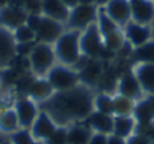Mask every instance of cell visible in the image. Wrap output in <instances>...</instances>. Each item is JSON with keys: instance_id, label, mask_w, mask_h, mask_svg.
I'll list each match as a JSON object with an SVG mask.
<instances>
[{"instance_id": "cell-40", "label": "cell", "mask_w": 154, "mask_h": 144, "mask_svg": "<svg viewBox=\"0 0 154 144\" xmlns=\"http://www.w3.org/2000/svg\"><path fill=\"white\" fill-rule=\"evenodd\" d=\"M109 2H110V0H95V5L100 6V8H103V6H106Z\"/></svg>"}, {"instance_id": "cell-44", "label": "cell", "mask_w": 154, "mask_h": 144, "mask_svg": "<svg viewBox=\"0 0 154 144\" xmlns=\"http://www.w3.org/2000/svg\"><path fill=\"white\" fill-rule=\"evenodd\" d=\"M24 2H26V0H12V3H17V5H24Z\"/></svg>"}, {"instance_id": "cell-11", "label": "cell", "mask_w": 154, "mask_h": 144, "mask_svg": "<svg viewBox=\"0 0 154 144\" xmlns=\"http://www.w3.org/2000/svg\"><path fill=\"white\" fill-rule=\"evenodd\" d=\"M56 129H57V124L53 121V118L47 112L41 111L38 114L35 123L30 127V133L36 141H45L54 133Z\"/></svg>"}, {"instance_id": "cell-45", "label": "cell", "mask_w": 154, "mask_h": 144, "mask_svg": "<svg viewBox=\"0 0 154 144\" xmlns=\"http://www.w3.org/2000/svg\"><path fill=\"white\" fill-rule=\"evenodd\" d=\"M149 29H151V35L154 37V20H152V23H151V27H149Z\"/></svg>"}, {"instance_id": "cell-6", "label": "cell", "mask_w": 154, "mask_h": 144, "mask_svg": "<svg viewBox=\"0 0 154 144\" xmlns=\"http://www.w3.org/2000/svg\"><path fill=\"white\" fill-rule=\"evenodd\" d=\"M47 81L50 82V85L53 87V90L57 91H68L77 87L79 82V73H75L74 70L66 68V67H53L48 75H47Z\"/></svg>"}, {"instance_id": "cell-20", "label": "cell", "mask_w": 154, "mask_h": 144, "mask_svg": "<svg viewBox=\"0 0 154 144\" xmlns=\"http://www.w3.org/2000/svg\"><path fill=\"white\" fill-rule=\"evenodd\" d=\"M134 118L137 123H154V96H149L134 105Z\"/></svg>"}, {"instance_id": "cell-41", "label": "cell", "mask_w": 154, "mask_h": 144, "mask_svg": "<svg viewBox=\"0 0 154 144\" xmlns=\"http://www.w3.org/2000/svg\"><path fill=\"white\" fill-rule=\"evenodd\" d=\"M11 2H12V0H0V9H3V8L9 6Z\"/></svg>"}, {"instance_id": "cell-31", "label": "cell", "mask_w": 154, "mask_h": 144, "mask_svg": "<svg viewBox=\"0 0 154 144\" xmlns=\"http://www.w3.org/2000/svg\"><path fill=\"white\" fill-rule=\"evenodd\" d=\"M14 40L17 44H21V43H32V41H36V34L26 24L17 27L14 32Z\"/></svg>"}, {"instance_id": "cell-13", "label": "cell", "mask_w": 154, "mask_h": 144, "mask_svg": "<svg viewBox=\"0 0 154 144\" xmlns=\"http://www.w3.org/2000/svg\"><path fill=\"white\" fill-rule=\"evenodd\" d=\"M131 18L137 24H151L154 20V3L152 0H130Z\"/></svg>"}, {"instance_id": "cell-26", "label": "cell", "mask_w": 154, "mask_h": 144, "mask_svg": "<svg viewBox=\"0 0 154 144\" xmlns=\"http://www.w3.org/2000/svg\"><path fill=\"white\" fill-rule=\"evenodd\" d=\"M134 61H137L139 64H154V41H148L140 47H136L133 50V56Z\"/></svg>"}, {"instance_id": "cell-18", "label": "cell", "mask_w": 154, "mask_h": 144, "mask_svg": "<svg viewBox=\"0 0 154 144\" xmlns=\"http://www.w3.org/2000/svg\"><path fill=\"white\" fill-rule=\"evenodd\" d=\"M86 124L91 129H94L97 133H103V135L113 133V118L107 114L92 111V114L86 118Z\"/></svg>"}, {"instance_id": "cell-25", "label": "cell", "mask_w": 154, "mask_h": 144, "mask_svg": "<svg viewBox=\"0 0 154 144\" xmlns=\"http://www.w3.org/2000/svg\"><path fill=\"white\" fill-rule=\"evenodd\" d=\"M20 129V121L15 109H5L0 112V130L6 133H14Z\"/></svg>"}, {"instance_id": "cell-35", "label": "cell", "mask_w": 154, "mask_h": 144, "mask_svg": "<svg viewBox=\"0 0 154 144\" xmlns=\"http://www.w3.org/2000/svg\"><path fill=\"white\" fill-rule=\"evenodd\" d=\"M41 20H42V15H35V14H27V18H26V26H29L35 34L41 24Z\"/></svg>"}, {"instance_id": "cell-37", "label": "cell", "mask_w": 154, "mask_h": 144, "mask_svg": "<svg viewBox=\"0 0 154 144\" xmlns=\"http://www.w3.org/2000/svg\"><path fill=\"white\" fill-rule=\"evenodd\" d=\"M89 144H107V135H103V133H92L91 136V141Z\"/></svg>"}, {"instance_id": "cell-9", "label": "cell", "mask_w": 154, "mask_h": 144, "mask_svg": "<svg viewBox=\"0 0 154 144\" xmlns=\"http://www.w3.org/2000/svg\"><path fill=\"white\" fill-rule=\"evenodd\" d=\"M14 109L17 112L20 127H23V129L32 127V124L35 123V120L38 117V109H36V105L33 103V100L29 99L27 96L18 97L15 100V108Z\"/></svg>"}, {"instance_id": "cell-23", "label": "cell", "mask_w": 154, "mask_h": 144, "mask_svg": "<svg viewBox=\"0 0 154 144\" xmlns=\"http://www.w3.org/2000/svg\"><path fill=\"white\" fill-rule=\"evenodd\" d=\"M118 84H119V78L116 76L113 67H104V71L97 84V88L103 93V94H112L118 90Z\"/></svg>"}, {"instance_id": "cell-42", "label": "cell", "mask_w": 154, "mask_h": 144, "mask_svg": "<svg viewBox=\"0 0 154 144\" xmlns=\"http://www.w3.org/2000/svg\"><path fill=\"white\" fill-rule=\"evenodd\" d=\"M79 5H95V0H79Z\"/></svg>"}, {"instance_id": "cell-30", "label": "cell", "mask_w": 154, "mask_h": 144, "mask_svg": "<svg viewBox=\"0 0 154 144\" xmlns=\"http://www.w3.org/2000/svg\"><path fill=\"white\" fill-rule=\"evenodd\" d=\"M94 105L97 108L98 112H103V114H113V99L109 96V94H98L95 99H94Z\"/></svg>"}, {"instance_id": "cell-28", "label": "cell", "mask_w": 154, "mask_h": 144, "mask_svg": "<svg viewBox=\"0 0 154 144\" xmlns=\"http://www.w3.org/2000/svg\"><path fill=\"white\" fill-rule=\"evenodd\" d=\"M134 111V103L131 99L124 96H116L113 99V112L116 115H130Z\"/></svg>"}, {"instance_id": "cell-5", "label": "cell", "mask_w": 154, "mask_h": 144, "mask_svg": "<svg viewBox=\"0 0 154 144\" xmlns=\"http://www.w3.org/2000/svg\"><path fill=\"white\" fill-rule=\"evenodd\" d=\"M104 47L103 37L100 34V29L95 23L88 26L80 37V52L82 55H86L92 59H98L101 50Z\"/></svg>"}, {"instance_id": "cell-8", "label": "cell", "mask_w": 154, "mask_h": 144, "mask_svg": "<svg viewBox=\"0 0 154 144\" xmlns=\"http://www.w3.org/2000/svg\"><path fill=\"white\" fill-rule=\"evenodd\" d=\"M62 34H63V26L60 21H56L50 17L42 15L41 24L36 30V41L45 43V44H54L60 38Z\"/></svg>"}, {"instance_id": "cell-17", "label": "cell", "mask_w": 154, "mask_h": 144, "mask_svg": "<svg viewBox=\"0 0 154 144\" xmlns=\"http://www.w3.org/2000/svg\"><path fill=\"white\" fill-rule=\"evenodd\" d=\"M69 11L62 0H42V14L56 21L66 23L69 17Z\"/></svg>"}, {"instance_id": "cell-1", "label": "cell", "mask_w": 154, "mask_h": 144, "mask_svg": "<svg viewBox=\"0 0 154 144\" xmlns=\"http://www.w3.org/2000/svg\"><path fill=\"white\" fill-rule=\"evenodd\" d=\"M94 96L83 87L62 91L42 102V111L47 112L56 124H68L69 121L86 120L92 114Z\"/></svg>"}, {"instance_id": "cell-12", "label": "cell", "mask_w": 154, "mask_h": 144, "mask_svg": "<svg viewBox=\"0 0 154 144\" xmlns=\"http://www.w3.org/2000/svg\"><path fill=\"white\" fill-rule=\"evenodd\" d=\"M106 14L118 24L125 26L131 18V5L130 0H110L106 5Z\"/></svg>"}, {"instance_id": "cell-36", "label": "cell", "mask_w": 154, "mask_h": 144, "mask_svg": "<svg viewBox=\"0 0 154 144\" xmlns=\"http://www.w3.org/2000/svg\"><path fill=\"white\" fill-rule=\"evenodd\" d=\"M127 144H152L146 136H142V135H131V136H128V139H127Z\"/></svg>"}, {"instance_id": "cell-33", "label": "cell", "mask_w": 154, "mask_h": 144, "mask_svg": "<svg viewBox=\"0 0 154 144\" xmlns=\"http://www.w3.org/2000/svg\"><path fill=\"white\" fill-rule=\"evenodd\" d=\"M44 144H68V129L57 127L54 133L48 139H45Z\"/></svg>"}, {"instance_id": "cell-10", "label": "cell", "mask_w": 154, "mask_h": 144, "mask_svg": "<svg viewBox=\"0 0 154 144\" xmlns=\"http://www.w3.org/2000/svg\"><path fill=\"white\" fill-rule=\"evenodd\" d=\"M15 46L17 43L14 40V34L9 29L0 26V68L11 65V62L17 56Z\"/></svg>"}, {"instance_id": "cell-2", "label": "cell", "mask_w": 154, "mask_h": 144, "mask_svg": "<svg viewBox=\"0 0 154 144\" xmlns=\"http://www.w3.org/2000/svg\"><path fill=\"white\" fill-rule=\"evenodd\" d=\"M80 37L82 30L69 29L68 32H63L54 43V55L62 64L74 65V62L80 58Z\"/></svg>"}, {"instance_id": "cell-43", "label": "cell", "mask_w": 154, "mask_h": 144, "mask_svg": "<svg viewBox=\"0 0 154 144\" xmlns=\"http://www.w3.org/2000/svg\"><path fill=\"white\" fill-rule=\"evenodd\" d=\"M148 138H149V141L154 144V123H152V127H151V132H149V136H148Z\"/></svg>"}, {"instance_id": "cell-46", "label": "cell", "mask_w": 154, "mask_h": 144, "mask_svg": "<svg viewBox=\"0 0 154 144\" xmlns=\"http://www.w3.org/2000/svg\"><path fill=\"white\" fill-rule=\"evenodd\" d=\"M152 3H154V0H152Z\"/></svg>"}, {"instance_id": "cell-16", "label": "cell", "mask_w": 154, "mask_h": 144, "mask_svg": "<svg viewBox=\"0 0 154 144\" xmlns=\"http://www.w3.org/2000/svg\"><path fill=\"white\" fill-rule=\"evenodd\" d=\"M118 91H119V96H124V97L131 99V100L140 97L142 88H140V85H139V82H137V79H136V76L131 70L119 78Z\"/></svg>"}, {"instance_id": "cell-22", "label": "cell", "mask_w": 154, "mask_h": 144, "mask_svg": "<svg viewBox=\"0 0 154 144\" xmlns=\"http://www.w3.org/2000/svg\"><path fill=\"white\" fill-rule=\"evenodd\" d=\"M92 129L88 124L75 123L68 129V144H89Z\"/></svg>"}, {"instance_id": "cell-29", "label": "cell", "mask_w": 154, "mask_h": 144, "mask_svg": "<svg viewBox=\"0 0 154 144\" xmlns=\"http://www.w3.org/2000/svg\"><path fill=\"white\" fill-rule=\"evenodd\" d=\"M103 43H104V47H106V49H109V50H112V52L116 53V52L124 46L125 37H124V34L118 29V30L112 32L110 35L104 37V38H103Z\"/></svg>"}, {"instance_id": "cell-32", "label": "cell", "mask_w": 154, "mask_h": 144, "mask_svg": "<svg viewBox=\"0 0 154 144\" xmlns=\"http://www.w3.org/2000/svg\"><path fill=\"white\" fill-rule=\"evenodd\" d=\"M12 144H39L30 133L29 129H18L17 132L11 133Z\"/></svg>"}, {"instance_id": "cell-19", "label": "cell", "mask_w": 154, "mask_h": 144, "mask_svg": "<svg viewBox=\"0 0 154 144\" xmlns=\"http://www.w3.org/2000/svg\"><path fill=\"white\" fill-rule=\"evenodd\" d=\"M134 76L140 88L154 96V64H139L134 70Z\"/></svg>"}, {"instance_id": "cell-39", "label": "cell", "mask_w": 154, "mask_h": 144, "mask_svg": "<svg viewBox=\"0 0 154 144\" xmlns=\"http://www.w3.org/2000/svg\"><path fill=\"white\" fill-rule=\"evenodd\" d=\"M62 2L65 3V6L68 9H72V8H75L77 5H79V0H62Z\"/></svg>"}, {"instance_id": "cell-3", "label": "cell", "mask_w": 154, "mask_h": 144, "mask_svg": "<svg viewBox=\"0 0 154 144\" xmlns=\"http://www.w3.org/2000/svg\"><path fill=\"white\" fill-rule=\"evenodd\" d=\"M56 55L54 49L50 44L45 43H36L33 47L32 53L29 55V62H30V71L35 76H44L48 75V71L53 68Z\"/></svg>"}, {"instance_id": "cell-7", "label": "cell", "mask_w": 154, "mask_h": 144, "mask_svg": "<svg viewBox=\"0 0 154 144\" xmlns=\"http://www.w3.org/2000/svg\"><path fill=\"white\" fill-rule=\"evenodd\" d=\"M27 12L21 5L12 3L3 9H0V26H3L9 30H15L17 27L26 24Z\"/></svg>"}, {"instance_id": "cell-21", "label": "cell", "mask_w": 154, "mask_h": 144, "mask_svg": "<svg viewBox=\"0 0 154 144\" xmlns=\"http://www.w3.org/2000/svg\"><path fill=\"white\" fill-rule=\"evenodd\" d=\"M53 94V87L47 79H35L27 91V97L35 102H45Z\"/></svg>"}, {"instance_id": "cell-38", "label": "cell", "mask_w": 154, "mask_h": 144, "mask_svg": "<svg viewBox=\"0 0 154 144\" xmlns=\"http://www.w3.org/2000/svg\"><path fill=\"white\" fill-rule=\"evenodd\" d=\"M107 144H127V141L121 136H116V135H109L107 136Z\"/></svg>"}, {"instance_id": "cell-4", "label": "cell", "mask_w": 154, "mask_h": 144, "mask_svg": "<svg viewBox=\"0 0 154 144\" xmlns=\"http://www.w3.org/2000/svg\"><path fill=\"white\" fill-rule=\"evenodd\" d=\"M98 17V6L97 5H77L69 11L68 17V27L74 30H85L88 26L97 21Z\"/></svg>"}, {"instance_id": "cell-24", "label": "cell", "mask_w": 154, "mask_h": 144, "mask_svg": "<svg viewBox=\"0 0 154 144\" xmlns=\"http://www.w3.org/2000/svg\"><path fill=\"white\" fill-rule=\"evenodd\" d=\"M134 130V118L130 115H118L113 118V135L127 138L131 136V132Z\"/></svg>"}, {"instance_id": "cell-15", "label": "cell", "mask_w": 154, "mask_h": 144, "mask_svg": "<svg viewBox=\"0 0 154 144\" xmlns=\"http://www.w3.org/2000/svg\"><path fill=\"white\" fill-rule=\"evenodd\" d=\"M104 64L103 61L100 59H91L88 62V65L79 71V81H82L85 85L88 87H97L101 75H103V71H104Z\"/></svg>"}, {"instance_id": "cell-27", "label": "cell", "mask_w": 154, "mask_h": 144, "mask_svg": "<svg viewBox=\"0 0 154 144\" xmlns=\"http://www.w3.org/2000/svg\"><path fill=\"white\" fill-rule=\"evenodd\" d=\"M97 21H98L97 26H98L100 34H101L103 38L119 29V26H118V24H116V23L107 15V14H106V9H104V8H98V17H97Z\"/></svg>"}, {"instance_id": "cell-14", "label": "cell", "mask_w": 154, "mask_h": 144, "mask_svg": "<svg viewBox=\"0 0 154 144\" xmlns=\"http://www.w3.org/2000/svg\"><path fill=\"white\" fill-rule=\"evenodd\" d=\"M151 37V29L145 24H137L133 20L125 24V40L134 47L143 46L149 41Z\"/></svg>"}, {"instance_id": "cell-34", "label": "cell", "mask_w": 154, "mask_h": 144, "mask_svg": "<svg viewBox=\"0 0 154 144\" xmlns=\"http://www.w3.org/2000/svg\"><path fill=\"white\" fill-rule=\"evenodd\" d=\"M23 8L27 14L42 15V0H26Z\"/></svg>"}]
</instances>
